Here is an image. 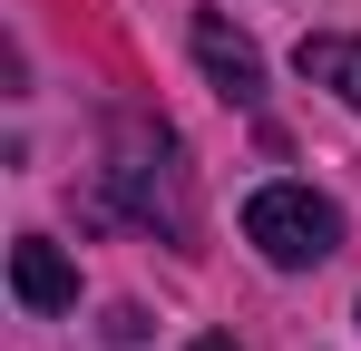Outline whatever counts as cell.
<instances>
[{
    "mask_svg": "<svg viewBox=\"0 0 361 351\" xmlns=\"http://www.w3.org/2000/svg\"><path fill=\"white\" fill-rule=\"evenodd\" d=\"M244 244L264 254V264H322L332 244H342V205L332 195H312V185H254L244 195Z\"/></svg>",
    "mask_w": 361,
    "mask_h": 351,
    "instance_id": "cell-1",
    "label": "cell"
},
{
    "mask_svg": "<svg viewBox=\"0 0 361 351\" xmlns=\"http://www.w3.org/2000/svg\"><path fill=\"white\" fill-rule=\"evenodd\" d=\"M185 39H195V68L215 78V98H235V108H254V98H264V58H254V39H244V30H225L215 10H195V30H185Z\"/></svg>",
    "mask_w": 361,
    "mask_h": 351,
    "instance_id": "cell-2",
    "label": "cell"
},
{
    "mask_svg": "<svg viewBox=\"0 0 361 351\" xmlns=\"http://www.w3.org/2000/svg\"><path fill=\"white\" fill-rule=\"evenodd\" d=\"M10 292H20L30 312H68V302H78V264H68L49 234H30V244H10Z\"/></svg>",
    "mask_w": 361,
    "mask_h": 351,
    "instance_id": "cell-3",
    "label": "cell"
},
{
    "mask_svg": "<svg viewBox=\"0 0 361 351\" xmlns=\"http://www.w3.org/2000/svg\"><path fill=\"white\" fill-rule=\"evenodd\" d=\"M293 68L312 78V88H332V98L361 117V39H352V30H322V39H302V49H293Z\"/></svg>",
    "mask_w": 361,
    "mask_h": 351,
    "instance_id": "cell-4",
    "label": "cell"
},
{
    "mask_svg": "<svg viewBox=\"0 0 361 351\" xmlns=\"http://www.w3.org/2000/svg\"><path fill=\"white\" fill-rule=\"evenodd\" d=\"M185 351H235V342H225V332H205V342H185Z\"/></svg>",
    "mask_w": 361,
    "mask_h": 351,
    "instance_id": "cell-5",
    "label": "cell"
}]
</instances>
